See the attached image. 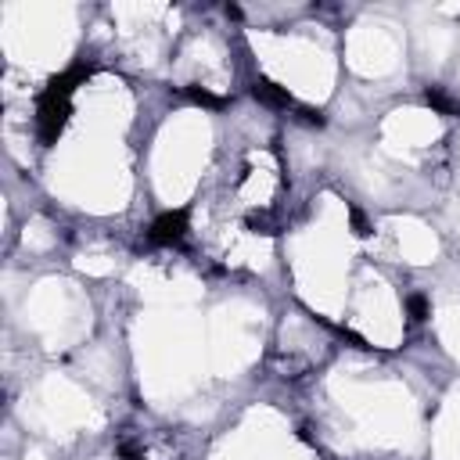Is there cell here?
I'll list each match as a JSON object with an SVG mask.
<instances>
[{
	"label": "cell",
	"instance_id": "obj_1",
	"mask_svg": "<svg viewBox=\"0 0 460 460\" xmlns=\"http://www.w3.org/2000/svg\"><path fill=\"white\" fill-rule=\"evenodd\" d=\"M180 234H184V216H166L162 223L155 227V237H158V241H177Z\"/></svg>",
	"mask_w": 460,
	"mask_h": 460
}]
</instances>
